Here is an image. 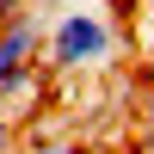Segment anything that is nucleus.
<instances>
[{
    "instance_id": "1",
    "label": "nucleus",
    "mask_w": 154,
    "mask_h": 154,
    "mask_svg": "<svg viewBox=\"0 0 154 154\" xmlns=\"http://www.w3.org/2000/svg\"><path fill=\"white\" fill-rule=\"evenodd\" d=\"M43 49H49V68L62 74H80V68H99V62H111V49H117V31H111L105 12H56V19L43 25Z\"/></svg>"
},
{
    "instance_id": "2",
    "label": "nucleus",
    "mask_w": 154,
    "mask_h": 154,
    "mask_svg": "<svg viewBox=\"0 0 154 154\" xmlns=\"http://www.w3.org/2000/svg\"><path fill=\"white\" fill-rule=\"evenodd\" d=\"M37 43H43L37 12H12L0 25V99H25L37 86Z\"/></svg>"
},
{
    "instance_id": "3",
    "label": "nucleus",
    "mask_w": 154,
    "mask_h": 154,
    "mask_svg": "<svg viewBox=\"0 0 154 154\" xmlns=\"http://www.w3.org/2000/svg\"><path fill=\"white\" fill-rule=\"evenodd\" d=\"M19 6H25V0H0V25H6L12 12H19Z\"/></svg>"
},
{
    "instance_id": "4",
    "label": "nucleus",
    "mask_w": 154,
    "mask_h": 154,
    "mask_svg": "<svg viewBox=\"0 0 154 154\" xmlns=\"http://www.w3.org/2000/svg\"><path fill=\"white\" fill-rule=\"evenodd\" d=\"M142 117H148V130H154V86H148V99H142Z\"/></svg>"
},
{
    "instance_id": "5",
    "label": "nucleus",
    "mask_w": 154,
    "mask_h": 154,
    "mask_svg": "<svg viewBox=\"0 0 154 154\" xmlns=\"http://www.w3.org/2000/svg\"><path fill=\"white\" fill-rule=\"evenodd\" d=\"M37 154H86V148H37Z\"/></svg>"
}]
</instances>
